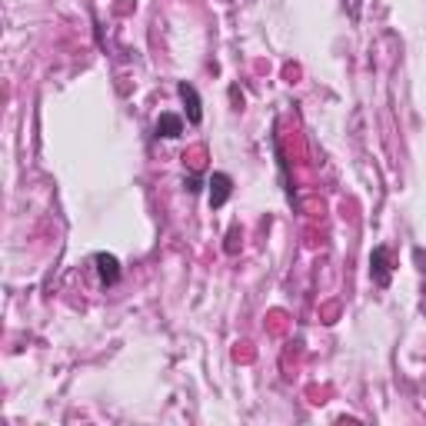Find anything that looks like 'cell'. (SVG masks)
I'll return each mask as SVG.
<instances>
[{
  "mask_svg": "<svg viewBox=\"0 0 426 426\" xmlns=\"http://www.w3.org/2000/svg\"><path fill=\"white\" fill-rule=\"evenodd\" d=\"M230 190H233V180H230L227 173H213V177H210V206H223V204H227Z\"/></svg>",
  "mask_w": 426,
  "mask_h": 426,
  "instance_id": "7a4b0ae2",
  "label": "cell"
},
{
  "mask_svg": "<svg viewBox=\"0 0 426 426\" xmlns=\"http://www.w3.org/2000/svg\"><path fill=\"white\" fill-rule=\"evenodd\" d=\"M177 94H180V100L187 103V120L190 123H200V97H197V87L193 84H177Z\"/></svg>",
  "mask_w": 426,
  "mask_h": 426,
  "instance_id": "3957f363",
  "label": "cell"
},
{
  "mask_svg": "<svg viewBox=\"0 0 426 426\" xmlns=\"http://www.w3.org/2000/svg\"><path fill=\"white\" fill-rule=\"evenodd\" d=\"M370 263H373L376 283H380V287H387V283H390V267H387V247H376V250H373V260H370Z\"/></svg>",
  "mask_w": 426,
  "mask_h": 426,
  "instance_id": "5b68a950",
  "label": "cell"
},
{
  "mask_svg": "<svg viewBox=\"0 0 426 426\" xmlns=\"http://www.w3.org/2000/svg\"><path fill=\"white\" fill-rule=\"evenodd\" d=\"M184 134V120L177 117V114H160V120H157V136H167V140H173V136Z\"/></svg>",
  "mask_w": 426,
  "mask_h": 426,
  "instance_id": "277c9868",
  "label": "cell"
},
{
  "mask_svg": "<svg viewBox=\"0 0 426 426\" xmlns=\"http://www.w3.org/2000/svg\"><path fill=\"white\" fill-rule=\"evenodd\" d=\"M94 263H97V273H100L103 287H114V283L120 280V263H117V256L114 254H97L94 256Z\"/></svg>",
  "mask_w": 426,
  "mask_h": 426,
  "instance_id": "6da1fadb",
  "label": "cell"
}]
</instances>
